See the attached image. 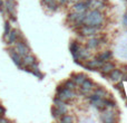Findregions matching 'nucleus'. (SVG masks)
<instances>
[{"instance_id": "nucleus-1", "label": "nucleus", "mask_w": 127, "mask_h": 123, "mask_svg": "<svg viewBox=\"0 0 127 123\" xmlns=\"http://www.w3.org/2000/svg\"><path fill=\"white\" fill-rule=\"evenodd\" d=\"M103 22V15L100 13V11L95 9V10L90 11L89 13H87L84 19V25H87L90 27H95V28H98L99 26Z\"/></svg>"}, {"instance_id": "nucleus-2", "label": "nucleus", "mask_w": 127, "mask_h": 123, "mask_svg": "<svg viewBox=\"0 0 127 123\" xmlns=\"http://www.w3.org/2000/svg\"><path fill=\"white\" fill-rule=\"evenodd\" d=\"M74 96H75V94H74V92H72V90H69V88H67V87H63V86L58 87L57 97L60 99L62 101H64V102L69 101V100H71Z\"/></svg>"}, {"instance_id": "nucleus-3", "label": "nucleus", "mask_w": 127, "mask_h": 123, "mask_svg": "<svg viewBox=\"0 0 127 123\" xmlns=\"http://www.w3.org/2000/svg\"><path fill=\"white\" fill-rule=\"evenodd\" d=\"M15 49L17 51V53H18V54H20V55L22 56V57H24L25 55H27V54H29V52H30V49H29V47L27 46L26 43H24V42H19V40H18L17 44H16Z\"/></svg>"}, {"instance_id": "nucleus-4", "label": "nucleus", "mask_w": 127, "mask_h": 123, "mask_svg": "<svg viewBox=\"0 0 127 123\" xmlns=\"http://www.w3.org/2000/svg\"><path fill=\"white\" fill-rule=\"evenodd\" d=\"M4 7H6L7 12L11 16V19L16 20V17H15V11H16L15 1H12V0H7V1L4 2Z\"/></svg>"}, {"instance_id": "nucleus-5", "label": "nucleus", "mask_w": 127, "mask_h": 123, "mask_svg": "<svg viewBox=\"0 0 127 123\" xmlns=\"http://www.w3.org/2000/svg\"><path fill=\"white\" fill-rule=\"evenodd\" d=\"M103 64H104L103 61H100L99 58H97V60H94V61H89L85 66L89 70H93V69H96V68H100Z\"/></svg>"}, {"instance_id": "nucleus-6", "label": "nucleus", "mask_w": 127, "mask_h": 123, "mask_svg": "<svg viewBox=\"0 0 127 123\" xmlns=\"http://www.w3.org/2000/svg\"><path fill=\"white\" fill-rule=\"evenodd\" d=\"M9 54H10L11 58H12V61L15 62V64H17L19 67H21L22 66V56L20 55V54L17 53V51H13V49H9Z\"/></svg>"}, {"instance_id": "nucleus-7", "label": "nucleus", "mask_w": 127, "mask_h": 123, "mask_svg": "<svg viewBox=\"0 0 127 123\" xmlns=\"http://www.w3.org/2000/svg\"><path fill=\"white\" fill-rule=\"evenodd\" d=\"M35 64H36V58L33 57L32 55L27 54V55L24 56V58H22V65L27 66V67H31V66L35 65Z\"/></svg>"}, {"instance_id": "nucleus-8", "label": "nucleus", "mask_w": 127, "mask_h": 123, "mask_svg": "<svg viewBox=\"0 0 127 123\" xmlns=\"http://www.w3.org/2000/svg\"><path fill=\"white\" fill-rule=\"evenodd\" d=\"M18 34H19V31H17V30H11L8 34V36L6 37L8 45H12L18 42Z\"/></svg>"}, {"instance_id": "nucleus-9", "label": "nucleus", "mask_w": 127, "mask_h": 123, "mask_svg": "<svg viewBox=\"0 0 127 123\" xmlns=\"http://www.w3.org/2000/svg\"><path fill=\"white\" fill-rule=\"evenodd\" d=\"M87 4L85 1H77L74 4V10L76 12H85V10L87 9Z\"/></svg>"}, {"instance_id": "nucleus-10", "label": "nucleus", "mask_w": 127, "mask_h": 123, "mask_svg": "<svg viewBox=\"0 0 127 123\" xmlns=\"http://www.w3.org/2000/svg\"><path fill=\"white\" fill-rule=\"evenodd\" d=\"M115 68V65L112 63V62H104V64L101 65L100 69H101V73L105 74V73H110L113 69Z\"/></svg>"}, {"instance_id": "nucleus-11", "label": "nucleus", "mask_w": 127, "mask_h": 123, "mask_svg": "<svg viewBox=\"0 0 127 123\" xmlns=\"http://www.w3.org/2000/svg\"><path fill=\"white\" fill-rule=\"evenodd\" d=\"M80 85H81V92H83L84 94H87V93L93 88V83L87 78H86Z\"/></svg>"}, {"instance_id": "nucleus-12", "label": "nucleus", "mask_w": 127, "mask_h": 123, "mask_svg": "<svg viewBox=\"0 0 127 123\" xmlns=\"http://www.w3.org/2000/svg\"><path fill=\"white\" fill-rule=\"evenodd\" d=\"M122 70L121 69H113L112 72L109 73V76H110V79L112 81H114V82H118L119 79L122 78Z\"/></svg>"}, {"instance_id": "nucleus-13", "label": "nucleus", "mask_w": 127, "mask_h": 123, "mask_svg": "<svg viewBox=\"0 0 127 123\" xmlns=\"http://www.w3.org/2000/svg\"><path fill=\"white\" fill-rule=\"evenodd\" d=\"M96 30H97V28H95V27L87 26V25H85V26L81 28V33H83V35H85V36L94 35V34L96 33Z\"/></svg>"}, {"instance_id": "nucleus-14", "label": "nucleus", "mask_w": 127, "mask_h": 123, "mask_svg": "<svg viewBox=\"0 0 127 123\" xmlns=\"http://www.w3.org/2000/svg\"><path fill=\"white\" fill-rule=\"evenodd\" d=\"M112 57H113V53H112L110 51H106V52H104V53L99 54V56H98L99 60L103 61V62H107V61H109Z\"/></svg>"}, {"instance_id": "nucleus-15", "label": "nucleus", "mask_w": 127, "mask_h": 123, "mask_svg": "<svg viewBox=\"0 0 127 123\" xmlns=\"http://www.w3.org/2000/svg\"><path fill=\"white\" fill-rule=\"evenodd\" d=\"M99 42H100V40L97 39V38H90V39L88 40V43H87V47L88 48H90V49L96 48V47H98L99 44H100Z\"/></svg>"}, {"instance_id": "nucleus-16", "label": "nucleus", "mask_w": 127, "mask_h": 123, "mask_svg": "<svg viewBox=\"0 0 127 123\" xmlns=\"http://www.w3.org/2000/svg\"><path fill=\"white\" fill-rule=\"evenodd\" d=\"M85 79H86V75H84V74H75V75H72V81L75 82V84H79V85H80Z\"/></svg>"}, {"instance_id": "nucleus-17", "label": "nucleus", "mask_w": 127, "mask_h": 123, "mask_svg": "<svg viewBox=\"0 0 127 123\" xmlns=\"http://www.w3.org/2000/svg\"><path fill=\"white\" fill-rule=\"evenodd\" d=\"M116 88L118 90V92H121V94H122V97L123 99H125V90H124V86H123V84L122 83H119V84H117L116 85Z\"/></svg>"}, {"instance_id": "nucleus-18", "label": "nucleus", "mask_w": 127, "mask_h": 123, "mask_svg": "<svg viewBox=\"0 0 127 123\" xmlns=\"http://www.w3.org/2000/svg\"><path fill=\"white\" fill-rule=\"evenodd\" d=\"M11 31V29H10V22H8L7 21L6 22V25H4V31H3V37L6 38L7 36H8V34Z\"/></svg>"}, {"instance_id": "nucleus-19", "label": "nucleus", "mask_w": 127, "mask_h": 123, "mask_svg": "<svg viewBox=\"0 0 127 123\" xmlns=\"http://www.w3.org/2000/svg\"><path fill=\"white\" fill-rule=\"evenodd\" d=\"M75 86H76V84H75V82L72 81V79H71V81H67L65 83V87L69 88V90H74Z\"/></svg>"}, {"instance_id": "nucleus-20", "label": "nucleus", "mask_w": 127, "mask_h": 123, "mask_svg": "<svg viewBox=\"0 0 127 123\" xmlns=\"http://www.w3.org/2000/svg\"><path fill=\"white\" fill-rule=\"evenodd\" d=\"M72 121H74V119L71 117H69V115L64 114V117L62 118V122H72Z\"/></svg>"}, {"instance_id": "nucleus-21", "label": "nucleus", "mask_w": 127, "mask_h": 123, "mask_svg": "<svg viewBox=\"0 0 127 123\" xmlns=\"http://www.w3.org/2000/svg\"><path fill=\"white\" fill-rule=\"evenodd\" d=\"M96 94L97 95H99V96H104V95H106L107 94V92H106L104 88H98V90L96 91Z\"/></svg>"}, {"instance_id": "nucleus-22", "label": "nucleus", "mask_w": 127, "mask_h": 123, "mask_svg": "<svg viewBox=\"0 0 127 123\" xmlns=\"http://www.w3.org/2000/svg\"><path fill=\"white\" fill-rule=\"evenodd\" d=\"M53 115H54L55 118H58L59 115H62V114H60V112L58 111V109L56 108V106H55V108H53Z\"/></svg>"}, {"instance_id": "nucleus-23", "label": "nucleus", "mask_w": 127, "mask_h": 123, "mask_svg": "<svg viewBox=\"0 0 127 123\" xmlns=\"http://www.w3.org/2000/svg\"><path fill=\"white\" fill-rule=\"evenodd\" d=\"M124 25H125V26H127V15L125 16V18H124Z\"/></svg>"}, {"instance_id": "nucleus-24", "label": "nucleus", "mask_w": 127, "mask_h": 123, "mask_svg": "<svg viewBox=\"0 0 127 123\" xmlns=\"http://www.w3.org/2000/svg\"><path fill=\"white\" fill-rule=\"evenodd\" d=\"M124 79H125V81H126V82H127V74H126V75H125V76H124Z\"/></svg>"}, {"instance_id": "nucleus-25", "label": "nucleus", "mask_w": 127, "mask_h": 123, "mask_svg": "<svg viewBox=\"0 0 127 123\" xmlns=\"http://www.w3.org/2000/svg\"><path fill=\"white\" fill-rule=\"evenodd\" d=\"M12 1H16V0H12Z\"/></svg>"}]
</instances>
